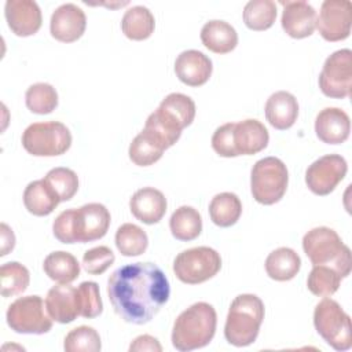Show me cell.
<instances>
[{
  "mask_svg": "<svg viewBox=\"0 0 352 352\" xmlns=\"http://www.w3.org/2000/svg\"><path fill=\"white\" fill-rule=\"evenodd\" d=\"M107 296L121 319L146 324L169 300L170 286L154 263H132L113 271L107 280Z\"/></svg>",
  "mask_w": 352,
  "mask_h": 352,
  "instance_id": "obj_1",
  "label": "cell"
},
{
  "mask_svg": "<svg viewBox=\"0 0 352 352\" xmlns=\"http://www.w3.org/2000/svg\"><path fill=\"white\" fill-rule=\"evenodd\" d=\"M195 118L194 100L180 92L166 95L157 110L151 113L144 124V128L153 132L165 146L172 147L180 138L182 131L188 126Z\"/></svg>",
  "mask_w": 352,
  "mask_h": 352,
  "instance_id": "obj_2",
  "label": "cell"
},
{
  "mask_svg": "<svg viewBox=\"0 0 352 352\" xmlns=\"http://www.w3.org/2000/svg\"><path fill=\"white\" fill-rule=\"evenodd\" d=\"M216 324L214 308L205 301L195 302L176 318L172 329V345L180 352L204 348L213 340Z\"/></svg>",
  "mask_w": 352,
  "mask_h": 352,
  "instance_id": "obj_3",
  "label": "cell"
},
{
  "mask_svg": "<svg viewBox=\"0 0 352 352\" xmlns=\"http://www.w3.org/2000/svg\"><path fill=\"white\" fill-rule=\"evenodd\" d=\"M264 319V302L256 294L236 296L228 309L224 324V337L234 346H248L258 336Z\"/></svg>",
  "mask_w": 352,
  "mask_h": 352,
  "instance_id": "obj_4",
  "label": "cell"
},
{
  "mask_svg": "<svg viewBox=\"0 0 352 352\" xmlns=\"http://www.w3.org/2000/svg\"><path fill=\"white\" fill-rule=\"evenodd\" d=\"M302 249L312 265H329L341 278L351 274V250L329 227H315L302 238Z\"/></svg>",
  "mask_w": 352,
  "mask_h": 352,
  "instance_id": "obj_5",
  "label": "cell"
},
{
  "mask_svg": "<svg viewBox=\"0 0 352 352\" xmlns=\"http://www.w3.org/2000/svg\"><path fill=\"white\" fill-rule=\"evenodd\" d=\"M314 326L318 334L336 351L344 352L352 346V326L349 315L341 305L324 297L314 311Z\"/></svg>",
  "mask_w": 352,
  "mask_h": 352,
  "instance_id": "obj_6",
  "label": "cell"
},
{
  "mask_svg": "<svg viewBox=\"0 0 352 352\" xmlns=\"http://www.w3.org/2000/svg\"><path fill=\"white\" fill-rule=\"evenodd\" d=\"M289 183L287 168L276 157L258 160L250 172V191L253 198L261 205H274L279 202Z\"/></svg>",
  "mask_w": 352,
  "mask_h": 352,
  "instance_id": "obj_7",
  "label": "cell"
},
{
  "mask_svg": "<svg viewBox=\"0 0 352 352\" xmlns=\"http://www.w3.org/2000/svg\"><path fill=\"white\" fill-rule=\"evenodd\" d=\"M22 146L34 157H56L70 148L72 133L59 121L33 122L22 133Z\"/></svg>",
  "mask_w": 352,
  "mask_h": 352,
  "instance_id": "obj_8",
  "label": "cell"
},
{
  "mask_svg": "<svg viewBox=\"0 0 352 352\" xmlns=\"http://www.w3.org/2000/svg\"><path fill=\"white\" fill-rule=\"evenodd\" d=\"M221 268L220 254L209 246L183 250L173 260L176 278L187 285H198L213 278Z\"/></svg>",
  "mask_w": 352,
  "mask_h": 352,
  "instance_id": "obj_9",
  "label": "cell"
},
{
  "mask_svg": "<svg viewBox=\"0 0 352 352\" xmlns=\"http://www.w3.org/2000/svg\"><path fill=\"white\" fill-rule=\"evenodd\" d=\"M44 307L40 296L19 297L7 309V324L19 334H45L52 327V319Z\"/></svg>",
  "mask_w": 352,
  "mask_h": 352,
  "instance_id": "obj_10",
  "label": "cell"
},
{
  "mask_svg": "<svg viewBox=\"0 0 352 352\" xmlns=\"http://www.w3.org/2000/svg\"><path fill=\"white\" fill-rule=\"evenodd\" d=\"M319 88L323 95L334 99H345L352 89V51L342 48L331 55L323 63L319 74Z\"/></svg>",
  "mask_w": 352,
  "mask_h": 352,
  "instance_id": "obj_11",
  "label": "cell"
},
{
  "mask_svg": "<svg viewBox=\"0 0 352 352\" xmlns=\"http://www.w3.org/2000/svg\"><path fill=\"white\" fill-rule=\"evenodd\" d=\"M352 4L349 0H324L316 15V29L326 41H341L349 37Z\"/></svg>",
  "mask_w": 352,
  "mask_h": 352,
  "instance_id": "obj_12",
  "label": "cell"
},
{
  "mask_svg": "<svg viewBox=\"0 0 352 352\" xmlns=\"http://www.w3.org/2000/svg\"><path fill=\"white\" fill-rule=\"evenodd\" d=\"M348 164L338 154H326L314 161L305 172V183L316 195H327L345 177Z\"/></svg>",
  "mask_w": 352,
  "mask_h": 352,
  "instance_id": "obj_13",
  "label": "cell"
},
{
  "mask_svg": "<svg viewBox=\"0 0 352 352\" xmlns=\"http://www.w3.org/2000/svg\"><path fill=\"white\" fill-rule=\"evenodd\" d=\"M110 212L99 204H85L78 209H73V236L74 242L87 243L103 238L110 227Z\"/></svg>",
  "mask_w": 352,
  "mask_h": 352,
  "instance_id": "obj_14",
  "label": "cell"
},
{
  "mask_svg": "<svg viewBox=\"0 0 352 352\" xmlns=\"http://www.w3.org/2000/svg\"><path fill=\"white\" fill-rule=\"evenodd\" d=\"M87 28V16L84 11L73 4L65 3L59 6L51 15V36L62 43H73L78 40Z\"/></svg>",
  "mask_w": 352,
  "mask_h": 352,
  "instance_id": "obj_15",
  "label": "cell"
},
{
  "mask_svg": "<svg viewBox=\"0 0 352 352\" xmlns=\"http://www.w3.org/2000/svg\"><path fill=\"white\" fill-rule=\"evenodd\" d=\"M4 15L11 32L19 37L32 36L41 28V10L33 0H7Z\"/></svg>",
  "mask_w": 352,
  "mask_h": 352,
  "instance_id": "obj_16",
  "label": "cell"
},
{
  "mask_svg": "<svg viewBox=\"0 0 352 352\" xmlns=\"http://www.w3.org/2000/svg\"><path fill=\"white\" fill-rule=\"evenodd\" d=\"M282 11V29L293 38H305L311 36L316 26L315 8L302 0L280 1Z\"/></svg>",
  "mask_w": 352,
  "mask_h": 352,
  "instance_id": "obj_17",
  "label": "cell"
},
{
  "mask_svg": "<svg viewBox=\"0 0 352 352\" xmlns=\"http://www.w3.org/2000/svg\"><path fill=\"white\" fill-rule=\"evenodd\" d=\"M212 60L204 52L187 50L179 54L175 60V73L177 78L188 87H201L212 76Z\"/></svg>",
  "mask_w": 352,
  "mask_h": 352,
  "instance_id": "obj_18",
  "label": "cell"
},
{
  "mask_svg": "<svg viewBox=\"0 0 352 352\" xmlns=\"http://www.w3.org/2000/svg\"><path fill=\"white\" fill-rule=\"evenodd\" d=\"M349 116L338 107L320 110L315 120V133L326 144H341L349 138Z\"/></svg>",
  "mask_w": 352,
  "mask_h": 352,
  "instance_id": "obj_19",
  "label": "cell"
},
{
  "mask_svg": "<svg viewBox=\"0 0 352 352\" xmlns=\"http://www.w3.org/2000/svg\"><path fill=\"white\" fill-rule=\"evenodd\" d=\"M165 195L154 187H143L135 191L129 199L131 213L144 224L158 223L166 212Z\"/></svg>",
  "mask_w": 352,
  "mask_h": 352,
  "instance_id": "obj_20",
  "label": "cell"
},
{
  "mask_svg": "<svg viewBox=\"0 0 352 352\" xmlns=\"http://www.w3.org/2000/svg\"><path fill=\"white\" fill-rule=\"evenodd\" d=\"M270 135L263 122L248 118L234 125V146L238 155H253L268 146Z\"/></svg>",
  "mask_w": 352,
  "mask_h": 352,
  "instance_id": "obj_21",
  "label": "cell"
},
{
  "mask_svg": "<svg viewBox=\"0 0 352 352\" xmlns=\"http://www.w3.org/2000/svg\"><path fill=\"white\" fill-rule=\"evenodd\" d=\"M45 309L52 320L66 324L72 323L78 315L76 287L70 283H59L52 286L45 297Z\"/></svg>",
  "mask_w": 352,
  "mask_h": 352,
  "instance_id": "obj_22",
  "label": "cell"
},
{
  "mask_svg": "<svg viewBox=\"0 0 352 352\" xmlns=\"http://www.w3.org/2000/svg\"><path fill=\"white\" fill-rule=\"evenodd\" d=\"M265 118L279 131L289 129L298 117V103L294 95L287 91L274 92L265 102Z\"/></svg>",
  "mask_w": 352,
  "mask_h": 352,
  "instance_id": "obj_23",
  "label": "cell"
},
{
  "mask_svg": "<svg viewBox=\"0 0 352 352\" xmlns=\"http://www.w3.org/2000/svg\"><path fill=\"white\" fill-rule=\"evenodd\" d=\"M201 41L214 54H228L238 44V33L228 22L212 19L202 26Z\"/></svg>",
  "mask_w": 352,
  "mask_h": 352,
  "instance_id": "obj_24",
  "label": "cell"
},
{
  "mask_svg": "<svg viewBox=\"0 0 352 352\" xmlns=\"http://www.w3.org/2000/svg\"><path fill=\"white\" fill-rule=\"evenodd\" d=\"M59 202L58 195L44 179L30 182L23 191V205L34 216H48Z\"/></svg>",
  "mask_w": 352,
  "mask_h": 352,
  "instance_id": "obj_25",
  "label": "cell"
},
{
  "mask_svg": "<svg viewBox=\"0 0 352 352\" xmlns=\"http://www.w3.org/2000/svg\"><path fill=\"white\" fill-rule=\"evenodd\" d=\"M301 268L300 256L290 248L282 246L272 250L265 258L267 275L278 282L293 279Z\"/></svg>",
  "mask_w": 352,
  "mask_h": 352,
  "instance_id": "obj_26",
  "label": "cell"
},
{
  "mask_svg": "<svg viewBox=\"0 0 352 352\" xmlns=\"http://www.w3.org/2000/svg\"><path fill=\"white\" fill-rule=\"evenodd\" d=\"M165 146L148 129L138 133L129 144V160L138 166H148L155 164L164 154Z\"/></svg>",
  "mask_w": 352,
  "mask_h": 352,
  "instance_id": "obj_27",
  "label": "cell"
},
{
  "mask_svg": "<svg viewBox=\"0 0 352 352\" xmlns=\"http://www.w3.org/2000/svg\"><path fill=\"white\" fill-rule=\"evenodd\" d=\"M154 28V15L144 6H133L128 8L121 19V30L129 40H146L153 34Z\"/></svg>",
  "mask_w": 352,
  "mask_h": 352,
  "instance_id": "obj_28",
  "label": "cell"
},
{
  "mask_svg": "<svg viewBox=\"0 0 352 352\" xmlns=\"http://www.w3.org/2000/svg\"><path fill=\"white\" fill-rule=\"evenodd\" d=\"M45 275L58 283H72L80 276V264L77 258L63 250L50 253L43 263Z\"/></svg>",
  "mask_w": 352,
  "mask_h": 352,
  "instance_id": "obj_29",
  "label": "cell"
},
{
  "mask_svg": "<svg viewBox=\"0 0 352 352\" xmlns=\"http://www.w3.org/2000/svg\"><path fill=\"white\" fill-rule=\"evenodd\" d=\"M169 228L176 239L188 242L198 238L201 234L202 217L195 208L183 205L172 213L169 219Z\"/></svg>",
  "mask_w": 352,
  "mask_h": 352,
  "instance_id": "obj_30",
  "label": "cell"
},
{
  "mask_svg": "<svg viewBox=\"0 0 352 352\" xmlns=\"http://www.w3.org/2000/svg\"><path fill=\"white\" fill-rule=\"evenodd\" d=\"M242 214V202L234 192L216 194L209 204L210 220L223 228L234 226Z\"/></svg>",
  "mask_w": 352,
  "mask_h": 352,
  "instance_id": "obj_31",
  "label": "cell"
},
{
  "mask_svg": "<svg viewBox=\"0 0 352 352\" xmlns=\"http://www.w3.org/2000/svg\"><path fill=\"white\" fill-rule=\"evenodd\" d=\"M116 246L125 257L140 256L148 246V238L144 230L132 223H125L116 232Z\"/></svg>",
  "mask_w": 352,
  "mask_h": 352,
  "instance_id": "obj_32",
  "label": "cell"
},
{
  "mask_svg": "<svg viewBox=\"0 0 352 352\" xmlns=\"http://www.w3.org/2000/svg\"><path fill=\"white\" fill-rule=\"evenodd\" d=\"M275 19L276 4L272 0H250L243 7V22L250 30H267Z\"/></svg>",
  "mask_w": 352,
  "mask_h": 352,
  "instance_id": "obj_33",
  "label": "cell"
},
{
  "mask_svg": "<svg viewBox=\"0 0 352 352\" xmlns=\"http://www.w3.org/2000/svg\"><path fill=\"white\" fill-rule=\"evenodd\" d=\"M25 103L34 114H50L58 106V92L48 82H36L26 89Z\"/></svg>",
  "mask_w": 352,
  "mask_h": 352,
  "instance_id": "obj_34",
  "label": "cell"
},
{
  "mask_svg": "<svg viewBox=\"0 0 352 352\" xmlns=\"http://www.w3.org/2000/svg\"><path fill=\"white\" fill-rule=\"evenodd\" d=\"M1 296L12 297L23 293L30 282L29 270L18 261H10L0 268Z\"/></svg>",
  "mask_w": 352,
  "mask_h": 352,
  "instance_id": "obj_35",
  "label": "cell"
},
{
  "mask_svg": "<svg viewBox=\"0 0 352 352\" xmlns=\"http://www.w3.org/2000/svg\"><path fill=\"white\" fill-rule=\"evenodd\" d=\"M341 279V275L331 267L314 265L308 275L307 286L308 290L318 297H330L338 290Z\"/></svg>",
  "mask_w": 352,
  "mask_h": 352,
  "instance_id": "obj_36",
  "label": "cell"
},
{
  "mask_svg": "<svg viewBox=\"0 0 352 352\" xmlns=\"http://www.w3.org/2000/svg\"><path fill=\"white\" fill-rule=\"evenodd\" d=\"M63 349L66 352H99L102 349L100 336L91 326H78L66 334Z\"/></svg>",
  "mask_w": 352,
  "mask_h": 352,
  "instance_id": "obj_37",
  "label": "cell"
},
{
  "mask_svg": "<svg viewBox=\"0 0 352 352\" xmlns=\"http://www.w3.org/2000/svg\"><path fill=\"white\" fill-rule=\"evenodd\" d=\"M44 180L50 184V187L55 191L60 202L70 201L77 190H78V176L74 170L65 168V166H58L51 169Z\"/></svg>",
  "mask_w": 352,
  "mask_h": 352,
  "instance_id": "obj_38",
  "label": "cell"
},
{
  "mask_svg": "<svg viewBox=\"0 0 352 352\" xmlns=\"http://www.w3.org/2000/svg\"><path fill=\"white\" fill-rule=\"evenodd\" d=\"M76 300H77L78 315L82 318L94 319L99 316L103 311L99 286L96 282H92V280L81 282L76 289Z\"/></svg>",
  "mask_w": 352,
  "mask_h": 352,
  "instance_id": "obj_39",
  "label": "cell"
},
{
  "mask_svg": "<svg viewBox=\"0 0 352 352\" xmlns=\"http://www.w3.org/2000/svg\"><path fill=\"white\" fill-rule=\"evenodd\" d=\"M116 260L114 253L107 246H96L87 250L82 256V267L91 275L103 274Z\"/></svg>",
  "mask_w": 352,
  "mask_h": 352,
  "instance_id": "obj_40",
  "label": "cell"
},
{
  "mask_svg": "<svg viewBox=\"0 0 352 352\" xmlns=\"http://www.w3.org/2000/svg\"><path fill=\"white\" fill-rule=\"evenodd\" d=\"M234 125L235 122L223 124L212 136V147L220 157H238L234 146Z\"/></svg>",
  "mask_w": 352,
  "mask_h": 352,
  "instance_id": "obj_41",
  "label": "cell"
},
{
  "mask_svg": "<svg viewBox=\"0 0 352 352\" xmlns=\"http://www.w3.org/2000/svg\"><path fill=\"white\" fill-rule=\"evenodd\" d=\"M73 209H66L58 214V217L54 220L52 224V232L54 236L60 243H76L73 236Z\"/></svg>",
  "mask_w": 352,
  "mask_h": 352,
  "instance_id": "obj_42",
  "label": "cell"
},
{
  "mask_svg": "<svg viewBox=\"0 0 352 352\" xmlns=\"http://www.w3.org/2000/svg\"><path fill=\"white\" fill-rule=\"evenodd\" d=\"M129 351L131 352H144V351H148V352H161L162 351V346L160 344V341L150 336V334H142L139 337H136L131 345H129Z\"/></svg>",
  "mask_w": 352,
  "mask_h": 352,
  "instance_id": "obj_43",
  "label": "cell"
},
{
  "mask_svg": "<svg viewBox=\"0 0 352 352\" xmlns=\"http://www.w3.org/2000/svg\"><path fill=\"white\" fill-rule=\"evenodd\" d=\"M15 246V235L12 232V230L6 224L1 223V253L0 256H6L8 254V252H11Z\"/></svg>",
  "mask_w": 352,
  "mask_h": 352,
  "instance_id": "obj_44",
  "label": "cell"
}]
</instances>
